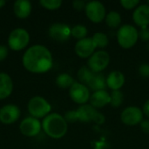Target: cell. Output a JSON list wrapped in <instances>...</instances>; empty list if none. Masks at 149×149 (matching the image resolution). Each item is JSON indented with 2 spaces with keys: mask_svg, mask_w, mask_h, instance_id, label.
I'll return each mask as SVG.
<instances>
[{
  "mask_svg": "<svg viewBox=\"0 0 149 149\" xmlns=\"http://www.w3.org/2000/svg\"><path fill=\"white\" fill-rule=\"evenodd\" d=\"M22 62L27 71L34 73H44L52 67V56L47 47L35 45L24 52Z\"/></svg>",
  "mask_w": 149,
  "mask_h": 149,
  "instance_id": "cell-1",
  "label": "cell"
},
{
  "mask_svg": "<svg viewBox=\"0 0 149 149\" xmlns=\"http://www.w3.org/2000/svg\"><path fill=\"white\" fill-rule=\"evenodd\" d=\"M44 132L53 139H60L67 132V122L63 116L53 113L48 114L42 121Z\"/></svg>",
  "mask_w": 149,
  "mask_h": 149,
  "instance_id": "cell-2",
  "label": "cell"
},
{
  "mask_svg": "<svg viewBox=\"0 0 149 149\" xmlns=\"http://www.w3.org/2000/svg\"><path fill=\"white\" fill-rule=\"evenodd\" d=\"M139 38V31L137 29L131 24H124L120 27L117 33V39L119 45L125 48L128 49L133 47Z\"/></svg>",
  "mask_w": 149,
  "mask_h": 149,
  "instance_id": "cell-3",
  "label": "cell"
},
{
  "mask_svg": "<svg viewBox=\"0 0 149 149\" xmlns=\"http://www.w3.org/2000/svg\"><path fill=\"white\" fill-rule=\"evenodd\" d=\"M27 108L31 117L37 119L46 117L52 110L50 103L41 96L32 97L28 102Z\"/></svg>",
  "mask_w": 149,
  "mask_h": 149,
  "instance_id": "cell-4",
  "label": "cell"
},
{
  "mask_svg": "<svg viewBox=\"0 0 149 149\" xmlns=\"http://www.w3.org/2000/svg\"><path fill=\"white\" fill-rule=\"evenodd\" d=\"M30 41L29 32L24 28L12 30L8 37V45L14 51H20L27 46Z\"/></svg>",
  "mask_w": 149,
  "mask_h": 149,
  "instance_id": "cell-5",
  "label": "cell"
},
{
  "mask_svg": "<svg viewBox=\"0 0 149 149\" xmlns=\"http://www.w3.org/2000/svg\"><path fill=\"white\" fill-rule=\"evenodd\" d=\"M76 111L77 119L82 122L94 121L98 124H102L105 121V117L103 114L100 113L96 108L91 105H82Z\"/></svg>",
  "mask_w": 149,
  "mask_h": 149,
  "instance_id": "cell-6",
  "label": "cell"
},
{
  "mask_svg": "<svg viewBox=\"0 0 149 149\" xmlns=\"http://www.w3.org/2000/svg\"><path fill=\"white\" fill-rule=\"evenodd\" d=\"M110 61V56L106 51H98L94 52L88 59V68L94 73L105 70Z\"/></svg>",
  "mask_w": 149,
  "mask_h": 149,
  "instance_id": "cell-7",
  "label": "cell"
},
{
  "mask_svg": "<svg viewBox=\"0 0 149 149\" xmlns=\"http://www.w3.org/2000/svg\"><path fill=\"white\" fill-rule=\"evenodd\" d=\"M42 123L39 120L31 116L24 118L19 126L20 132L27 137H34L38 135L40 133Z\"/></svg>",
  "mask_w": 149,
  "mask_h": 149,
  "instance_id": "cell-8",
  "label": "cell"
},
{
  "mask_svg": "<svg viewBox=\"0 0 149 149\" xmlns=\"http://www.w3.org/2000/svg\"><path fill=\"white\" fill-rule=\"evenodd\" d=\"M85 9L86 16L93 23H100L106 17L105 6L99 1H91L87 3Z\"/></svg>",
  "mask_w": 149,
  "mask_h": 149,
  "instance_id": "cell-9",
  "label": "cell"
},
{
  "mask_svg": "<svg viewBox=\"0 0 149 149\" xmlns=\"http://www.w3.org/2000/svg\"><path fill=\"white\" fill-rule=\"evenodd\" d=\"M72 29L69 25L63 23H55L49 28V35L56 41H66L72 35Z\"/></svg>",
  "mask_w": 149,
  "mask_h": 149,
  "instance_id": "cell-10",
  "label": "cell"
},
{
  "mask_svg": "<svg viewBox=\"0 0 149 149\" xmlns=\"http://www.w3.org/2000/svg\"><path fill=\"white\" fill-rule=\"evenodd\" d=\"M69 94L71 99L78 104H85L90 99V93L86 86L78 82L71 86Z\"/></svg>",
  "mask_w": 149,
  "mask_h": 149,
  "instance_id": "cell-11",
  "label": "cell"
},
{
  "mask_svg": "<svg viewBox=\"0 0 149 149\" xmlns=\"http://www.w3.org/2000/svg\"><path fill=\"white\" fill-rule=\"evenodd\" d=\"M120 118L124 124L128 126H135L142 121L143 113L139 107H129L123 110Z\"/></svg>",
  "mask_w": 149,
  "mask_h": 149,
  "instance_id": "cell-12",
  "label": "cell"
},
{
  "mask_svg": "<svg viewBox=\"0 0 149 149\" xmlns=\"http://www.w3.org/2000/svg\"><path fill=\"white\" fill-rule=\"evenodd\" d=\"M21 112L17 106L8 104L0 109V121L3 124H12L20 117Z\"/></svg>",
  "mask_w": 149,
  "mask_h": 149,
  "instance_id": "cell-13",
  "label": "cell"
},
{
  "mask_svg": "<svg viewBox=\"0 0 149 149\" xmlns=\"http://www.w3.org/2000/svg\"><path fill=\"white\" fill-rule=\"evenodd\" d=\"M96 49V45L92 38H85L79 40L75 45V52L76 54L83 58L91 57Z\"/></svg>",
  "mask_w": 149,
  "mask_h": 149,
  "instance_id": "cell-14",
  "label": "cell"
},
{
  "mask_svg": "<svg viewBox=\"0 0 149 149\" xmlns=\"http://www.w3.org/2000/svg\"><path fill=\"white\" fill-rule=\"evenodd\" d=\"M134 23L141 26L145 27L149 24V4H141L138 6L133 14Z\"/></svg>",
  "mask_w": 149,
  "mask_h": 149,
  "instance_id": "cell-15",
  "label": "cell"
},
{
  "mask_svg": "<svg viewBox=\"0 0 149 149\" xmlns=\"http://www.w3.org/2000/svg\"><path fill=\"white\" fill-rule=\"evenodd\" d=\"M89 100L92 107H93L94 108H101L106 105H107L108 103H110L111 98H110V94L107 91L101 90V91L94 92L90 96Z\"/></svg>",
  "mask_w": 149,
  "mask_h": 149,
  "instance_id": "cell-16",
  "label": "cell"
},
{
  "mask_svg": "<svg viewBox=\"0 0 149 149\" xmlns=\"http://www.w3.org/2000/svg\"><path fill=\"white\" fill-rule=\"evenodd\" d=\"M13 91V81L9 74L0 72V100L9 97Z\"/></svg>",
  "mask_w": 149,
  "mask_h": 149,
  "instance_id": "cell-17",
  "label": "cell"
},
{
  "mask_svg": "<svg viewBox=\"0 0 149 149\" xmlns=\"http://www.w3.org/2000/svg\"><path fill=\"white\" fill-rule=\"evenodd\" d=\"M13 11L17 17L25 18L31 12V3L29 0H17L13 5Z\"/></svg>",
  "mask_w": 149,
  "mask_h": 149,
  "instance_id": "cell-18",
  "label": "cell"
},
{
  "mask_svg": "<svg viewBox=\"0 0 149 149\" xmlns=\"http://www.w3.org/2000/svg\"><path fill=\"white\" fill-rule=\"evenodd\" d=\"M125 83V77L122 72L119 71H113L109 73L107 78V86L113 91L120 90Z\"/></svg>",
  "mask_w": 149,
  "mask_h": 149,
  "instance_id": "cell-19",
  "label": "cell"
},
{
  "mask_svg": "<svg viewBox=\"0 0 149 149\" xmlns=\"http://www.w3.org/2000/svg\"><path fill=\"white\" fill-rule=\"evenodd\" d=\"M87 86L90 87V89L95 92L105 90L107 86V79H105V76L103 74L94 73Z\"/></svg>",
  "mask_w": 149,
  "mask_h": 149,
  "instance_id": "cell-20",
  "label": "cell"
},
{
  "mask_svg": "<svg viewBox=\"0 0 149 149\" xmlns=\"http://www.w3.org/2000/svg\"><path fill=\"white\" fill-rule=\"evenodd\" d=\"M75 82L72 78V76L67 73H61L58 75V77L56 78V84L58 86L61 88H68V87L71 88V86Z\"/></svg>",
  "mask_w": 149,
  "mask_h": 149,
  "instance_id": "cell-21",
  "label": "cell"
},
{
  "mask_svg": "<svg viewBox=\"0 0 149 149\" xmlns=\"http://www.w3.org/2000/svg\"><path fill=\"white\" fill-rule=\"evenodd\" d=\"M107 24L111 28H117L121 23V17L117 11H110L106 17Z\"/></svg>",
  "mask_w": 149,
  "mask_h": 149,
  "instance_id": "cell-22",
  "label": "cell"
},
{
  "mask_svg": "<svg viewBox=\"0 0 149 149\" xmlns=\"http://www.w3.org/2000/svg\"><path fill=\"white\" fill-rule=\"evenodd\" d=\"M94 72H93L88 67L86 66H82L79 72H78V78L80 80L81 84H86L88 85V83L90 82L91 79L93 78Z\"/></svg>",
  "mask_w": 149,
  "mask_h": 149,
  "instance_id": "cell-23",
  "label": "cell"
},
{
  "mask_svg": "<svg viewBox=\"0 0 149 149\" xmlns=\"http://www.w3.org/2000/svg\"><path fill=\"white\" fill-rule=\"evenodd\" d=\"M92 38H93L96 47L104 48V47H106L108 45V38L103 32H97V33H95Z\"/></svg>",
  "mask_w": 149,
  "mask_h": 149,
  "instance_id": "cell-24",
  "label": "cell"
},
{
  "mask_svg": "<svg viewBox=\"0 0 149 149\" xmlns=\"http://www.w3.org/2000/svg\"><path fill=\"white\" fill-rule=\"evenodd\" d=\"M72 35L76 38H79V40L80 39H83L86 38V34H87V29L85 25H82V24H77L75 26H73L72 28Z\"/></svg>",
  "mask_w": 149,
  "mask_h": 149,
  "instance_id": "cell-25",
  "label": "cell"
},
{
  "mask_svg": "<svg viewBox=\"0 0 149 149\" xmlns=\"http://www.w3.org/2000/svg\"><path fill=\"white\" fill-rule=\"evenodd\" d=\"M110 98H111L110 104L113 107H120L123 102V93L120 90L113 91L111 95H110Z\"/></svg>",
  "mask_w": 149,
  "mask_h": 149,
  "instance_id": "cell-26",
  "label": "cell"
},
{
  "mask_svg": "<svg viewBox=\"0 0 149 149\" xmlns=\"http://www.w3.org/2000/svg\"><path fill=\"white\" fill-rule=\"evenodd\" d=\"M39 3L45 9L56 10L61 6L62 1L61 0H40Z\"/></svg>",
  "mask_w": 149,
  "mask_h": 149,
  "instance_id": "cell-27",
  "label": "cell"
},
{
  "mask_svg": "<svg viewBox=\"0 0 149 149\" xmlns=\"http://www.w3.org/2000/svg\"><path fill=\"white\" fill-rule=\"evenodd\" d=\"M139 0H121L120 3L126 9H133L139 4Z\"/></svg>",
  "mask_w": 149,
  "mask_h": 149,
  "instance_id": "cell-28",
  "label": "cell"
},
{
  "mask_svg": "<svg viewBox=\"0 0 149 149\" xmlns=\"http://www.w3.org/2000/svg\"><path fill=\"white\" fill-rule=\"evenodd\" d=\"M139 38L143 41L149 40V28L148 26L141 27V31H139Z\"/></svg>",
  "mask_w": 149,
  "mask_h": 149,
  "instance_id": "cell-29",
  "label": "cell"
},
{
  "mask_svg": "<svg viewBox=\"0 0 149 149\" xmlns=\"http://www.w3.org/2000/svg\"><path fill=\"white\" fill-rule=\"evenodd\" d=\"M65 120H66V122H75L78 120L77 119V115H76V111H68L66 112V113L65 114Z\"/></svg>",
  "mask_w": 149,
  "mask_h": 149,
  "instance_id": "cell-30",
  "label": "cell"
},
{
  "mask_svg": "<svg viewBox=\"0 0 149 149\" xmlns=\"http://www.w3.org/2000/svg\"><path fill=\"white\" fill-rule=\"evenodd\" d=\"M139 72L140 74L144 77V78H148L149 77V65L148 64H143L140 66L139 68Z\"/></svg>",
  "mask_w": 149,
  "mask_h": 149,
  "instance_id": "cell-31",
  "label": "cell"
},
{
  "mask_svg": "<svg viewBox=\"0 0 149 149\" xmlns=\"http://www.w3.org/2000/svg\"><path fill=\"white\" fill-rule=\"evenodd\" d=\"M86 2L82 1V0H75L72 2V6L76 9V10H82L83 8H86Z\"/></svg>",
  "mask_w": 149,
  "mask_h": 149,
  "instance_id": "cell-32",
  "label": "cell"
},
{
  "mask_svg": "<svg viewBox=\"0 0 149 149\" xmlns=\"http://www.w3.org/2000/svg\"><path fill=\"white\" fill-rule=\"evenodd\" d=\"M7 55H8V48L3 45H0V61L5 59Z\"/></svg>",
  "mask_w": 149,
  "mask_h": 149,
  "instance_id": "cell-33",
  "label": "cell"
},
{
  "mask_svg": "<svg viewBox=\"0 0 149 149\" xmlns=\"http://www.w3.org/2000/svg\"><path fill=\"white\" fill-rule=\"evenodd\" d=\"M141 127L145 134H149V120H142Z\"/></svg>",
  "mask_w": 149,
  "mask_h": 149,
  "instance_id": "cell-34",
  "label": "cell"
},
{
  "mask_svg": "<svg viewBox=\"0 0 149 149\" xmlns=\"http://www.w3.org/2000/svg\"><path fill=\"white\" fill-rule=\"evenodd\" d=\"M143 113L149 118V100L143 106Z\"/></svg>",
  "mask_w": 149,
  "mask_h": 149,
  "instance_id": "cell-35",
  "label": "cell"
},
{
  "mask_svg": "<svg viewBox=\"0 0 149 149\" xmlns=\"http://www.w3.org/2000/svg\"><path fill=\"white\" fill-rule=\"evenodd\" d=\"M6 3L5 0H0V8H2L3 6H4V4Z\"/></svg>",
  "mask_w": 149,
  "mask_h": 149,
  "instance_id": "cell-36",
  "label": "cell"
},
{
  "mask_svg": "<svg viewBox=\"0 0 149 149\" xmlns=\"http://www.w3.org/2000/svg\"><path fill=\"white\" fill-rule=\"evenodd\" d=\"M148 3H149V1H148Z\"/></svg>",
  "mask_w": 149,
  "mask_h": 149,
  "instance_id": "cell-37",
  "label": "cell"
}]
</instances>
